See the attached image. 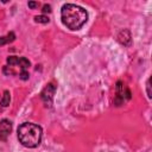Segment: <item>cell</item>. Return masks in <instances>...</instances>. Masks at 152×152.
<instances>
[{
	"mask_svg": "<svg viewBox=\"0 0 152 152\" xmlns=\"http://www.w3.org/2000/svg\"><path fill=\"white\" fill-rule=\"evenodd\" d=\"M61 19L68 28L75 31L81 28L86 24L88 19V13L81 6L74 4H65L61 10Z\"/></svg>",
	"mask_w": 152,
	"mask_h": 152,
	"instance_id": "obj_1",
	"label": "cell"
},
{
	"mask_svg": "<svg viewBox=\"0 0 152 152\" xmlns=\"http://www.w3.org/2000/svg\"><path fill=\"white\" fill-rule=\"evenodd\" d=\"M18 139L25 147L33 148L40 144L42 128L33 122H24L18 127Z\"/></svg>",
	"mask_w": 152,
	"mask_h": 152,
	"instance_id": "obj_2",
	"label": "cell"
},
{
	"mask_svg": "<svg viewBox=\"0 0 152 152\" xmlns=\"http://www.w3.org/2000/svg\"><path fill=\"white\" fill-rule=\"evenodd\" d=\"M131 99V91L128 90V88L125 87V84L119 81L116 83V97L114 100L115 106H120L125 100H129Z\"/></svg>",
	"mask_w": 152,
	"mask_h": 152,
	"instance_id": "obj_3",
	"label": "cell"
},
{
	"mask_svg": "<svg viewBox=\"0 0 152 152\" xmlns=\"http://www.w3.org/2000/svg\"><path fill=\"white\" fill-rule=\"evenodd\" d=\"M56 91V86L53 83H49L45 86V88L42 90V94H40V97L44 102V104L46 107H50L51 103H52V99H53V94Z\"/></svg>",
	"mask_w": 152,
	"mask_h": 152,
	"instance_id": "obj_4",
	"label": "cell"
},
{
	"mask_svg": "<svg viewBox=\"0 0 152 152\" xmlns=\"http://www.w3.org/2000/svg\"><path fill=\"white\" fill-rule=\"evenodd\" d=\"M12 131V122L7 119L0 121V140L6 141Z\"/></svg>",
	"mask_w": 152,
	"mask_h": 152,
	"instance_id": "obj_5",
	"label": "cell"
},
{
	"mask_svg": "<svg viewBox=\"0 0 152 152\" xmlns=\"http://www.w3.org/2000/svg\"><path fill=\"white\" fill-rule=\"evenodd\" d=\"M131 38H132V37H131V32H129L128 30H122V31H120L119 34H118V40H119L122 45H125V46H129V45H131V42H132Z\"/></svg>",
	"mask_w": 152,
	"mask_h": 152,
	"instance_id": "obj_6",
	"label": "cell"
},
{
	"mask_svg": "<svg viewBox=\"0 0 152 152\" xmlns=\"http://www.w3.org/2000/svg\"><path fill=\"white\" fill-rule=\"evenodd\" d=\"M10 101H11V96H10V91L8 90H5L4 91V95H2V99L0 101V104L2 107H7L10 104Z\"/></svg>",
	"mask_w": 152,
	"mask_h": 152,
	"instance_id": "obj_7",
	"label": "cell"
},
{
	"mask_svg": "<svg viewBox=\"0 0 152 152\" xmlns=\"http://www.w3.org/2000/svg\"><path fill=\"white\" fill-rule=\"evenodd\" d=\"M18 65L21 68V70H26L28 66H30V61L25 57H19V62H18Z\"/></svg>",
	"mask_w": 152,
	"mask_h": 152,
	"instance_id": "obj_8",
	"label": "cell"
},
{
	"mask_svg": "<svg viewBox=\"0 0 152 152\" xmlns=\"http://www.w3.org/2000/svg\"><path fill=\"white\" fill-rule=\"evenodd\" d=\"M34 21L36 23H40V24H46V23H49V18L46 15H36L34 17Z\"/></svg>",
	"mask_w": 152,
	"mask_h": 152,
	"instance_id": "obj_9",
	"label": "cell"
},
{
	"mask_svg": "<svg viewBox=\"0 0 152 152\" xmlns=\"http://www.w3.org/2000/svg\"><path fill=\"white\" fill-rule=\"evenodd\" d=\"M18 62H19V57H17V56H10V57L7 58V63L10 64V66H12V65H18Z\"/></svg>",
	"mask_w": 152,
	"mask_h": 152,
	"instance_id": "obj_10",
	"label": "cell"
},
{
	"mask_svg": "<svg viewBox=\"0 0 152 152\" xmlns=\"http://www.w3.org/2000/svg\"><path fill=\"white\" fill-rule=\"evenodd\" d=\"M19 77H20L21 80H24V81H26V80H28V77H30V75H28V72H27L26 70H21V71H20V74H19Z\"/></svg>",
	"mask_w": 152,
	"mask_h": 152,
	"instance_id": "obj_11",
	"label": "cell"
},
{
	"mask_svg": "<svg viewBox=\"0 0 152 152\" xmlns=\"http://www.w3.org/2000/svg\"><path fill=\"white\" fill-rule=\"evenodd\" d=\"M6 37V42L7 43H11V42H13L14 39H15V34L13 33V32H10L7 36H5Z\"/></svg>",
	"mask_w": 152,
	"mask_h": 152,
	"instance_id": "obj_12",
	"label": "cell"
},
{
	"mask_svg": "<svg viewBox=\"0 0 152 152\" xmlns=\"http://www.w3.org/2000/svg\"><path fill=\"white\" fill-rule=\"evenodd\" d=\"M4 72H5L6 75H14V74H15V71H14L11 66H5V68H4Z\"/></svg>",
	"mask_w": 152,
	"mask_h": 152,
	"instance_id": "obj_13",
	"label": "cell"
},
{
	"mask_svg": "<svg viewBox=\"0 0 152 152\" xmlns=\"http://www.w3.org/2000/svg\"><path fill=\"white\" fill-rule=\"evenodd\" d=\"M42 11H43L44 13H50V12H51V6L45 4V5L43 6V10H42Z\"/></svg>",
	"mask_w": 152,
	"mask_h": 152,
	"instance_id": "obj_14",
	"label": "cell"
},
{
	"mask_svg": "<svg viewBox=\"0 0 152 152\" xmlns=\"http://www.w3.org/2000/svg\"><path fill=\"white\" fill-rule=\"evenodd\" d=\"M150 81H151V80L148 78V80H147V83H146V89H147V96H148V97H151V90H150V87H151V86H150Z\"/></svg>",
	"mask_w": 152,
	"mask_h": 152,
	"instance_id": "obj_15",
	"label": "cell"
},
{
	"mask_svg": "<svg viewBox=\"0 0 152 152\" xmlns=\"http://www.w3.org/2000/svg\"><path fill=\"white\" fill-rule=\"evenodd\" d=\"M37 6H38V2H33V1H30L28 2V7H31V8H34Z\"/></svg>",
	"mask_w": 152,
	"mask_h": 152,
	"instance_id": "obj_16",
	"label": "cell"
},
{
	"mask_svg": "<svg viewBox=\"0 0 152 152\" xmlns=\"http://www.w3.org/2000/svg\"><path fill=\"white\" fill-rule=\"evenodd\" d=\"M5 44H7L6 37H5V36H4V37H0V45H5Z\"/></svg>",
	"mask_w": 152,
	"mask_h": 152,
	"instance_id": "obj_17",
	"label": "cell"
}]
</instances>
